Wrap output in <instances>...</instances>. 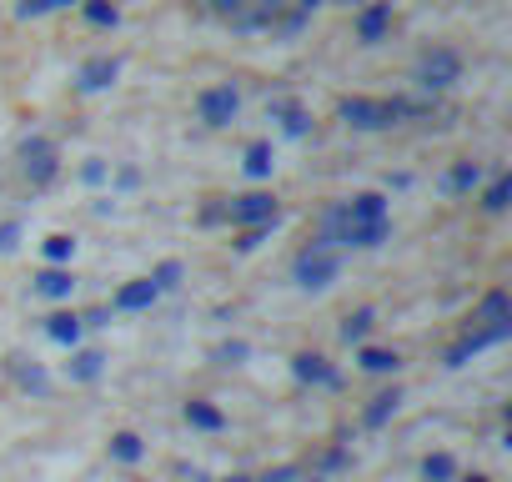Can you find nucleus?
<instances>
[{"mask_svg":"<svg viewBox=\"0 0 512 482\" xmlns=\"http://www.w3.org/2000/svg\"><path fill=\"white\" fill-rule=\"evenodd\" d=\"M337 116L352 131H387L402 126L407 116H432V101H397V96H347L337 106Z\"/></svg>","mask_w":512,"mask_h":482,"instance_id":"nucleus-1","label":"nucleus"},{"mask_svg":"<svg viewBox=\"0 0 512 482\" xmlns=\"http://www.w3.org/2000/svg\"><path fill=\"white\" fill-rule=\"evenodd\" d=\"M337 272H342V252L322 247V241H307V247L297 252V262H292V282L302 292H327L337 282Z\"/></svg>","mask_w":512,"mask_h":482,"instance_id":"nucleus-2","label":"nucleus"},{"mask_svg":"<svg viewBox=\"0 0 512 482\" xmlns=\"http://www.w3.org/2000/svg\"><path fill=\"white\" fill-rule=\"evenodd\" d=\"M412 81H417L427 96H437V91L457 86V81H462V51H452V46H432V51H422V56H417Z\"/></svg>","mask_w":512,"mask_h":482,"instance_id":"nucleus-3","label":"nucleus"},{"mask_svg":"<svg viewBox=\"0 0 512 482\" xmlns=\"http://www.w3.org/2000/svg\"><path fill=\"white\" fill-rule=\"evenodd\" d=\"M277 216H282V206H277L272 191H241V196L226 201V221L236 231L241 226H277Z\"/></svg>","mask_w":512,"mask_h":482,"instance_id":"nucleus-4","label":"nucleus"},{"mask_svg":"<svg viewBox=\"0 0 512 482\" xmlns=\"http://www.w3.org/2000/svg\"><path fill=\"white\" fill-rule=\"evenodd\" d=\"M21 166H26V181H31L36 191L51 186V181L61 176V151H56V141L26 136V141H21Z\"/></svg>","mask_w":512,"mask_h":482,"instance_id":"nucleus-5","label":"nucleus"},{"mask_svg":"<svg viewBox=\"0 0 512 482\" xmlns=\"http://www.w3.org/2000/svg\"><path fill=\"white\" fill-rule=\"evenodd\" d=\"M512 337V322H492V327H467L452 347H447V357H442V367H467L477 352H487V347H497V342H507Z\"/></svg>","mask_w":512,"mask_h":482,"instance_id":"nucleus-6","label":"nucleus"},{"mask_svg":"<svg viewBox=\"0 0 512 482\" xmlns=\"http://www.w3.org/2000/svg\"><path fill=\"white\" fill-rule=\"evenodd\" d=\"M196 116H201V126H211V131L236 126V116H241V96H236V86H206V91L196 96Z\"/></svg>","mask_w":512,"mask_h":482,"instance_id":"nucleus-7","label":"nucleus"},{"mask_svg":"<svg viewBox=\"0 0 512 482\" xmlns=\"http://www.w3.org/2000/svg\"><path fill=\"white\" fill-rule=\"evenodd\" d=\"M116 81H121V56H111V51L86 56L81 71H76V91H81V96H101V91H111Z\"/></svg>","mask_w":512,"mask_h":482,"instance_id":"nucleus-8","label":"nucleus"},{"mask_svg":"<svg viewBox=\"0 0 512 482\" xmlns=\"http://www.w3.org/2000/svg\"><path fill=\"white\" fill-rule=\"evenodd\" d=\"M392 0H367V6H357V41L362 46H382L392 36Z\"/></svg>","mask_w":512,"mask_h":482,"instance_id":"nucleus-9","label":"nucleus"},{"mask_svg":"<svg viewBox=\"0 0 512 482\" xmlns=\"http://www.w3.org/2000/svg\"><path fill=\"white\" fill-rule=\"evenodd\" d=\"M292 377L307 382V387H342V372H337L332 357H322V352H297V357H292Z\"/></svg>","mask_w":512,"mask_h":482,"instance_id":"nucleus-10","label":"nucleus"},{"mask_svg":"<svg viewBox=\"0 0 512 482\" xmlns=\"http://www.w3.org/2000/svg\"><path fill=\"white\" fill-rule=\"evenodd\" d=\"M156 287H151V277H136V282H126V287H116V297H111V312H151L156 307Z\"/></svg>","mask_w":512,"mask_h":482,"instance_id":"nucleus-11","label":"nucleus"},{"mask_svg":"<svg viewBox=\"0 0 512 482\" xmlns=\"http://www.w3.org/2000/svg\"><path fill=\"white\" fill-rule=\"evenodd\" d=\"M267 116H272V121H282V131H287V136H297V141L312 131V111H307L302 101H287V96H277V101L267 106Z\"/></svg>","mask_w":512,"mask_h":482,"instance_id":"nucleus-12","label":"nucleus"},{"mask_svg":"<svg viewBox=\"0 0 512 482\" xmlns=\"http://www.w3.org/2000/svg\"><path fill=\"white\" fill-rule=\"evenodd\" d=\"M392 236V216L387 221H362V226H342V247H357V252H372V247H382V241Z\"/></svg>","mask_w":512,"mask_h":482,"instance_id":"nucleus-13","label":"nucleus"},{"mask_svg":"<svg viewBox=\"0 0 512 482\" xmlns=\"http://www.w3.org/2000/svg\"><path fill=\"white\" fill-rule=\"evenodd\" d=\"M81 332H86V327H81V312H71V307H61V312L46 317V337H51L56 347H66V352L81 347Z\"/></svg>","mask_w":512,"mask_h":482,"instance_id":"nucleus-14","label":"nucleus"},{"mask_svg":"<svg viewBox=\"0 0 512 482\" xmlns=\"http://www.w3.org/2000/svg\"><path fill=\"white\" fill-rule=\"evenodd\" d=\"M101 372H106V352H101V347H71V362H66V377H71V382L86 387V382H96Z\"/></svg>","mask_w":512,"mask_h":482,"instance_id":"nucleus-15","label":"nucleus"},{"mask_svg":"<svg viewBox=\"0 0 512 482\" xmlns=\"http://www.w3.org/2000/svg\"><path fill=\"white\" fill-rule=\"evenodd\" d=\"M397 412H402V387H382V392L362 407V427H372V432H377V427H387Z\"/></svg>","mask_w":512,"mask_h":482,"instance_id":"nucleus-16","label":"nucleus"},{"mask_svg":"<svg viewBox=\"0 0 512 482\" xmlns=\"http://www.w3.org/2000/svg\"><path fill=\"white\" fill-rule=\"evenodd\" d=\"M342 211H347L352 226H362V221H387V196H382V191H357L352 201H342Z\"/></svg>","mask_w":512,"mask_h":482,"instance_id":"nucleus-17","label":"nucleus"},{"mask_svg":"<svg viewBox=\"0 0 512 482\" xmlns=\"http://www.w3.org/2000/svg\"><path fill=\"white\" fill-rule=\"evenodd\" d=\"M36 292L51 297V302H71V292H76V272H71V267H41V272H36Z\"/></svg>","mask_w":512,"mask_h":482,"instance_id":"nucleus-18","label":"nucleus"},{"mask_svg":"<svg viewBox=\"0 0 512 482\" xmlns=\"http://www.w3.org/2000/svg\"><path fill=\"white\" fill-rule=\"evenodd\" d=\"M181 417H186V427H196V432H226V412H221L216 402H206V397H191V402L181 407Z\"/></svg>","mask_w":512,"mask_h":482,"instance_id":"nucleus-19","label":"nucleus"},{"mask_svg":"<svg viewBox=\"0 0 512 482\" xmlns=\"http://www.w3.org/2000/svg\"><path fill=\"white\" fill-rule=\"evenodd\" d=\"M357 367L372 377H392V372H402V352L397 347H357Z\"/></svg>","mask_w":512,"mask_h":482,"instance_id":"nucleus-20","label":"nucleus"},{"mask_svg":"<svg viewBox=\"0 0 512 482\" xmlns=\"http://www.w3.org/2000/svg\"><path fill=\"white\" fill-rule=\"evenodd\" d=\"M492 322H512V297H507L502 287H492V292L477 302V312H472V327H492Z\"/></svg>","mask_w":512,"mask_h":482,"instance_id":"nucleus-21","label":"nucleus"},{"mask_svg":"<svg viewBox=\"0 0 512 482\" xmlns=\"http://www.w3.org/2000/svg\"><path fill=\"white\" fill-rule=\"evenodd\" d=\"M106 452H111V462H121V467H136V462L146 457V437H141V432H111Z\"/></svg>","mask_w":512,"mask_h":482,"instance_id":"nucleus-22","label":"nucleus"},{"mask_svg":"<svg viewBox=\"0 0 512 482\" xmlns=\"http://www.w3.org/2000/svg\"><path fill=\"white\" fill-rule=\"evenodd\" d=\"M11 372H16V382H21L31 397H51V377H46V367H41V362L11 357Z\"/></svg>","mask_w":512,"mask_h":482,"instance_id":"nucleus-23","label":"nucleus"},{"mask_svg":"<svg viewBox=\"0 0 512 482\" xmlns=\"http://www.w3.org/2000/svg\"><path fill=\"white\" fill-rule=\"evenodd\" d=\"M241 166H246V176H251V181H267V176L277 171V151H272V141H251Z\"/></svg>","mask_w":512,"mask_h":482,"instance_id":"nucleus-24","label":"nucleus"},{"mask_svg":"<svg viewBox=\"0 0 512 482\" xmlns=\"http://www.w3.org/2000/svg\"><path fill=\"white\" fill-rule=\"evenodd\" d=\"M477 186H482V166H477V161H452L447 191H452V196H472Z\"/></svg>","mask_w":512,"mask_h":482,"instance_id":"nucleus-25","label":"nucleus"},{"mask_svg":"<svg viewBox=\"0 0 512 482\" xmlns=\"http://www.w3.org/2000/svg\"><path fill=\"white\" fill-rule=\"evenodd\" d=\"M457 457L452 452H427L422 457V482H457Z\"/></svg>","mask_w":512,"mask_h":482,"instance_id":"nucleus-26","label":"nucleus"},{"mask_svg":"<svg viewBox=\"0 0 512 482\" xmlns=\"http://www.w3.org/2000/svg\"><path fill=\"white\" fill-rule=\"evenodd\" d=\"M81 16H86L96 31H111V26H121V6H116V0H81Z\"/></svg>","mask_w":512,"mask_h":482,"instance_id":"nucleus-27","label":"nucleus"},{"mask_svg":"<svg viewBox=\"0 0 512 482\" xmlns=\"http://www.w3.org/2000/svg\"><path fill=\"white\" fill-rule=\"evenodd\" d=\"M507 206H512V176L502 171V176H492V186L482 191V211H487V216H502Z\"/></svg>","mask_w":512,"mask_h":482,"instance_id":"nucleus-28","label":"nucleus"},{"mask_svg":"<svg viewBox=\"0 0 512 482\" xmlns=\"http://www.w3.org/2000/svg\"><path fill=\"white\" fill-rule=\"evenodd\" d=\"M372 327H377V312H372V307H357V312L342 322V342H347V347H362Z\"/></svg>","mask_w":512,"mask_h":482,"instance_id":"nucleus-29","label":"nucleus"},{"mask_svg":"<svg viewBox=\"0 0 512 482\" xmlns=\"http://www.w3.org/2000/svg\"><path fill=\"white\" fill-rule=\"evenodd\" d=\"M41 257H46L51 267H71V257H76V236H66V231L46 236V241H41Z\"/></svg>","mask_w":512,"mask_h":482,"instance_id":"nucleus-30","label":"nucleus"},{"mask_svg":"<svg viewBox=\"0 0 512 482\" xmlns=\"http://www.w3.org/2000/svg\"><path fill=\"white\" fill-rule=\"evenodd\" d=\"M181 277H186V267H181L176 257H166V262H156V267H151V287H156V292H176V287H181Z\"/></svg>","mask_w":512,"mask_h":482,"instance_id":"nucleus-31","label":"nucleus"},{"mask_svg":"<svg viewBox=\"0 0 512 482\" xmlns=\"http://www.w3.org/2000/svg\"><path fill=\"white\" fill-rule=\"evenodd\" d=\"M66 6H81V0H21V6H16V16H21V21H41V16H51V11H66Z\"/></svg>","mask_w":512,"mask_h":482,"instance_id":"nucleus-32","label":"nucleus"},{"mask_svg":"<svg viewBox=\"0 0 512 482\" xmlns=\"http://www.w3.org/2000/svg\"><path fill=\"white\" fill-rule=\"evenodd\" d=\"M267 236H272V226H241L231 247H236V252H256V247H262Z\"/></svg>","mask_w":512,"mask_h":482,"instance_id":"nucleus-33","label":"nucleus"},{"mask_svg":"<svg viewBox=\"0 0 512 482\" xmlns=\"http://www.w3.org/2000/svg\"><path fill=\"white\" fill-rule=\"evenodd\" d=\"M21 236H26V226L11 216V221H0V257H6V252H16L21 247Z\"/></svg>","mask_w":512,"mask_h":482,"instance_id":"nucleus-34","label":"nucleus"},{"mask_svg":"<svg viewBox=\"0 0 512 482\" xmlns=\"http://www.w3.org/2000/svg\"><path fill=\"white\" fill-rule=\"evenodd\" d=\"M246 357H251L246 342H221V347H216V362H221V367H241Z\"/></svg>","mask_w":512,"mask_h":482,"instance_id":"nucleus-35","label":"nucleus"},{"mask_svg":"<svg viewBox=\"0 0 512 482\" xmlns=\"http://www.w3.org/2000/svg\"><path fill=\"white\" fill-rule=\"evenodd\" d=\"M297 477H302V467L297 462H282V467H267L256 482H297Z\"/></svg>","mask_w":512,"mask_h":482,"instance_id":"nucleus-36","label":"nucleus"},{"mask_svg":"<svg viewBox=\"0 0 512 482\" xmlns=\"http://www.w3.org/2000/svg\"><path fill=\"white\" fill-rule=\"evenodd\" d=\"M106 176H111V166H106V161H101V156H91V161H86V166H81V181H86V186H101V181H106Z\"/></svg>","mask_w":512,"mask_h":482,"instance_id":"nucleus-37","label":"nucleus"},{"mask_svg":"<svg viewBox=\"0 0 512 482\" xmlns=\"http://www.w3.org/2000/svg\"><path fill=\"white\" fill-rule=\"evenodd\" d=\"M211 6V16H221V21H236L241 11H246V0H206Z\"/></svg>","mask_w":512,"mask_h":482,"instance_id":"nucleus-38","label":"nucleus"},{"mask_svg":"<svg viewBox=\"0 0 512 482\" xmlns=\"http://www.w3.org/2000/svg\"><path fill=\"white\" fill-rule=\"evenodd\" d=\"M342 467H352V447H332L322 457V472H342Z\"/></svg>","mask_w":512,"mask_h":482,"instance_id":"nucleus-39","label":"nucleus"},{"mask_svg":"<svg viewBox=\"0 0 512 482\" xmlns=\"http://www.w3.org/2000/svg\"><path fill=\"white\" fill-rule=\"evenodd\" d=\"M201 226H216V221H226V201L221 196H211V206H201V216H196Z\"/></svg>","mask_w":512,"mask_h":482,"instance_id":"nucleus-40","label":"nucleus"},{"mask_svg":"<svg viewBox=\"0 0 512 482\" xmlns=\"http://www.w3.org/2000/svg\"><path fill=\"white\" fill-rule=\"evenodd\" d=\"M307 21H312V16H302V11H292V16L282 21V36H302V31H307Z\"/></svg>","mask_w":512,"mask_h":482,"instance_id":"nucleus-41","label":"nucleus"},{"mask_svg":"<svg viewBox=\"0 0 512 482\" xmlns=\"http://www.w3.org/2000/svg\"><path fill=\"white\" fill-rule=\"evenodd\" d=\"M81 327H111V307H91V312L81 317Z\"/></svg>","mask_w":512,"mask_h":482,"instance_id":"nucleus-42","label":"nucleus"},{"mask_svg":"<svg viewBox=\"0 0 512 482\" xmlns=\"http://www.w3.org/2000/svg\"><path fill=\"white\" fill-rule=\"evenodd\" d=\"M116 186H141V171H136V166H121V171H116Z\"/></svg>","mask_w":512,"mask_h":482,"instance_id":"nucleus-43","label":"nucleus"},{"mask_svg":"<svg viewBox=\"0 0 512 482\" xmlns=\"http://www.w3.org/2000/svg\"><path fill=\"white\" fill-rule=\"evenodd\" d=\"M457 482H492L487 472H467V477H457Z\"/></svg>","mask_w":512,"mask_h":482,"instance_id":"nucleus-44","label":"nucleus"},{"mask_svg":"<svg viewBox=\"0 0 512 482\" xmlns=\"http://www.w3.org/2000/svg\"><path fill=\"white\" fill-rule=\"evenodd\" d=\"M221 482H256V477H246V472H231V477H221Z\"/></svg>","mask_w":512,"mask_h":482,"instance_id":"nucleus-45","label":"nucleus"},{"mask_svg":"<svg viewBox=\"0 0 512 482\" xmlns=\"http://www.w3.org/2000/svg\"><path fill=\"white\" fill-rule=\"evenodd\" d=\"M186 482H211V477H206V472H191V477H186Z\"/></svg>","mask_w":512,"mask_h":482,"instance_id":"nucleus-46","label":"nucleus"},{"mask_svg":"<svg viewBox=\"0 0 512 482\" xmlns=\"http://www.w3.org/2000/svg\"><path fill=\"white\" fill-rule=\"evenodd\" d=\"M342 6H367V0H342Z\"/></svg>","mask_w":512,"mask_h":482,"instance_id":"nucleus-47","label":"nucleus"},{"mask_svg":"<svg viewBox=\"0 0 512 482\" xmlns=\"http://www.w3.org/2000/svg\"><path fill=\"white\" fill-rule=\"evenodd\" d=\"M267 6H287V0H267Z\"/></svg>","mask_w":512,"mask_h":482,"instance_id":"nucleus-48","label":"nucleus"}]
</instances>
